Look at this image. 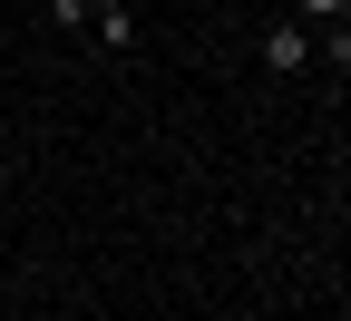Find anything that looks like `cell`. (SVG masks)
<instances>
[{
    "mask_svg": "<svg viewBox=\"0 0 351 321\" xmlns=\"http://www.w3.org/2000/svg\"><path fill=\"white\" fill-rule=\"evenodd\" d=\"M88 10H98V0H49V20H59V29H88Z\"/></svg>",
    "mask_w": 351,
    "mask_h": 321,
    "instance_id": "277c9868",
    "label": "cell"
},
{
    "mask_svg": "<svg viewBox=\"0 0 351 321\" xmlns=\"http://www.w3.org/2000/svg\"><path fill=\"white\" fill-rule=\"evenodd\" d=\"M263 68H274V78H302V68H313V29H302V20H274V29H263Z\"/></svg>",
    "mask_w": 351,
    "mask_h": 321,
    "instance_id": "6da1fadb",
    "label": "cell"
},
{
    "mask_svg": "<svg viewBox=\"0 0 351 321\" xmlns=\"http://www.w3.org/2000/svg\"><path fill=\"white\" fill-rule=\"evenodd\" d=\"M88 29H98V49H137V10H127V0H98Z\"/></svg>",
    "mask_w": 351,
    "mask_h": 321,
    "instance_id": "7a4b0ae2",
    "label": "cell"
},
{
    "mask_svg": "<svg viewBox=\"0 0 351 321\" xmlns=\"http://www.w3.org/2000/svg\"><path fill=\"white\" fill-rule=\"evenodd\" d=\"M293 10H302V20H322V29H341V20H351V0H293Z\"/></svg>",
    "mask_w": 351,
    "mask_h": 321,
    "instance_id": "3957f363",
    "label": "cell"
}]
</instances>
